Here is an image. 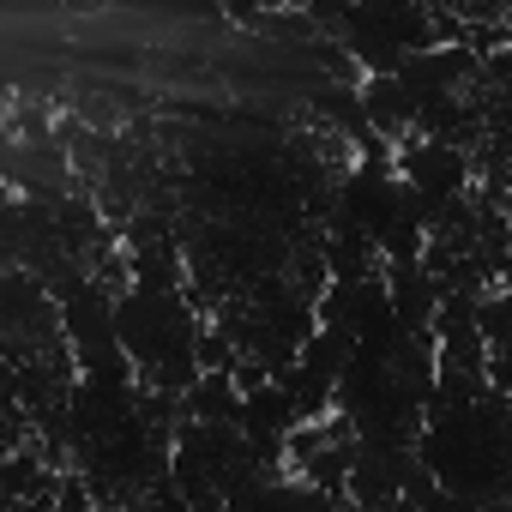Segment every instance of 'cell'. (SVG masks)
<instances>
[{
  "mask_svg": "<svg viewBox=\"0 0 512 512\" xmlns=\"http://www.w3.org/2000/svg\"><path fill=\"white\" fill-rule=\"evenodd\" d=\"M470 175H476V157L464 145H446V139H404L398 145V181L416 193V205L428 211V229L440 223V211L464 205L470 193Z\"/></svg>",
  "mask_w": 512,
  "mask_h": 512,
  "instance_id": "obj_1",
  "label": "cell"
}]
</instances>
